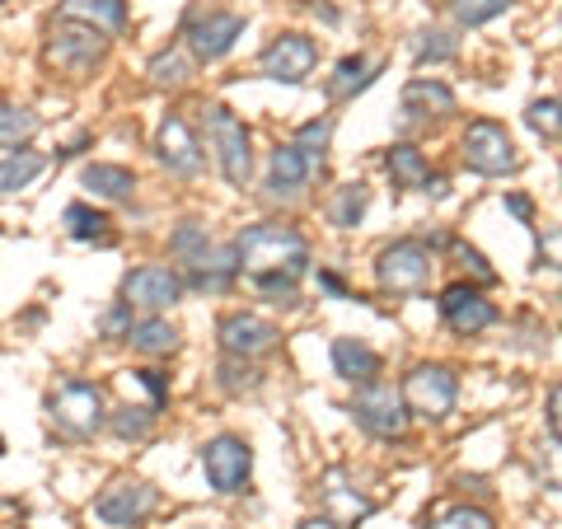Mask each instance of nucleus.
I'll return each mask as SVG.
<instances>
[{"label": "nucleus", "mask_w": 562, "mask_h": 529, "mask_svg": "<svg viewBox=\"0 0 562 529\" xmlns=\"http://www.w3.org/2000/svg\"><path fill=\"white\" fill-rule=\"evenodd\" d=\"M61 225H66V235L76 239V244H94V239L109 235V216L94 211V206H85V202H70L61 211Z\"/></svg>", "instance_id": "obj_29"}, {"label": "nucleus", "mask_w": 562, "mask_h": 529, "mask_svg": "<svg viewBox=\"0 0 562 529\" xmlns=\"http://www.w3.org/2000/svg\"><path fill=\"white\" fill-rule=\"evenodd\" d=\"M202 469H206V483L231 497V492L244 487V479H249V469H254L249 440H239V436H216V440H206V446H202Z\"/></svg>", "instance_id": "obj_11"}, {"label": "nucleus", "mask_w": 562, "mask_h": 529, "mask_svg": "<svg viewBox=\"0 0 562 529\" xmlns=\"http://www.w3.org/2000/svg\"><path fill=\"white\" fill-rule=\"evenodd\" d=\"M384 165H390V173H394L398 188H422V183L431 179L427 155H422L417 146H394L390 155H384Z\"/></svg>", "instance_id": "obj_30"}, {"label": "nucleus", "mask_w": 562, "mask_h": 529, "mask_svg": "<svg viewBox=\"0 0 562 529\" xmlns=\"http://www.w3.org/2000/svg\"><path fill=\"white\" fill-rule=\"evenodd\" d=\"M525 122H530L539 136L558 140V99H553V94H549V99H535L530 109H525Z\"/></svg>", "instance_id": "obj_40"}, {"label": "nucleus", "mask_w": 562, "mask_h": 529, "mask_svg": "<svg viewBox=\"0 0 562 529\" xmlns=\"http://www.w3.org/2000/svg\"><path fill=\"white\" fill-rule=\"evenodd\" d=\"M281 342V328L258 319V314H231V319L221 324V347L225 357H239V361H258L268 357V351Z\"/></svg>", "instance_id": "obj_15"}, {"label": "nucleus", "mask_w": 562, "mask_h": 529, "mask_svg": "<svg viewBox=\"0 0 562 529\" xmlns=\"http://www.w3.org/2000/svg\"><path fill=\"white\" fill-rule=\"evenodd\" d=\"M328 140H333V117H314V122H305L301 132H295V140L291 146L305 155L310 165H319L324 169V155H328Z\"/></svg>", "instance_id": "obj_33"}, {"label": "nucleus", "mask_w": 562, "mask_h": 529, "mask_svg": "<svg viewBox=\"0 0 562 529\" xmlns=\"http://www.w3.org/2000/svg\"><path fill=\"white\" fill-rule=\"evenodd\" d=\"M375 76H380V66H371L357 52V57H342L338 66H333V76H328V99H357L361 90H371L375 85Z\"/></svg>", "instance_id": "obj_21"}, {"label": "nucleus", "mask_w": 562, "mask_h": 529, "mask_svg": "<svg viewBox=\"0 0 562 529\" xmlns=\"http://www.w3.org/2000/svg\"><path fill=\"white\" fill-rule=\"evenodd\" d=\"M0 5H5V0H0Z\"/></svg>", "instance_id": "obj_49"}, {"label": "nucleus", "mask_w": 562, "mask_h": 529, "mask_svg": "<svg viewBox=\"0 0 562 529\" xmlns=\"http://www.w3.org/2000/svg\"><path fill=\"white\" fill-rule=\"evenodd\" d=\"M319 286H324L328 295H347V286H342V277H333V272H319Z\"/></svg>", "instance_id": "obj_46"}, {"label": "nucleus", "mask_w": 562, "mask_h": 529, "mask_svg": "<svg viewBox=\"0 0 562 529\" xmlns=\"http://www.w3.org/2000/svg\"><path fill=\"white\" fill-rule=\"evenodd\" d=\"M206 140H211V150H216V160H221L225 183H235V188L249 183V173H254L249 127H244V122L231 109H225V103L206 109Z\"/></svg>", "instance_id": "obj_4"}, {"label": "nucleus", "mask_w": 562, "mask_h": 529, "mask_svg": "<svg viewBox=\"0 0 562 529\" xmlns=\"http://www.w3.org/2000/svg\"><path fill=\"white\" fill-rule=\"evenodd\" d=\"M254 291L258 295H268L272 305H301V291H295V277H286V272H258L254 277Z\"/></svg>", "instance_id": "obj_37"}, {"label": "nucleus", "mask_w": 562, "mask_h": 529, "mask_svg": "<svg viewBox=\"0 0 562 529\" xmlns=\"http://www.w3.org/2000/svg\"><path fill=\"white\" fill-rule=\"evenodd\" d=\"M460 258H464V268H469L473 277H479V281H483V286H492V281H497V272H492V268H487V258H483L479 249H460Z\"/></svg>", "instance_id": "obj_43"}, {"label": "nucleus", "mask_w": 562, "mask_h": 529, "mask_svg": "<svg viewBox=\"0 0 562 529\" xmlns=\"http://www.w3.org/2000/svg\"><path fill=\"white\" fill-rule=\"evenodd\" d=\"M38 113L20 109V103H0V150H20L29 146L33 136H38Z\"/></svg>", "instance_id": "obj_26"}, {"label": "nucleus", "mask_w": 562, "mask_h": 529, "mask_svg": "<svg viewBox=\"0 0 562 529\" xmlns=\"http://www.w3.org/2000/svg\"><path fill=\"white\" fill-rule=\"evenodd\" d=\"M351 417H357V427L371 431L375 440H403V431H408V408H403L394 384L371 380L357 398H351Z\"/></svg>", "instance_id": "obj_8"}, {"label": "nucleus", "mask_w": 562, "mask_h": 529, "mask_svg": "<svg viewBox=\"0 0 562 529\" xmlns=\"http://www.w3.org/2000/svg\"><path fill=\"white\" fill-rule=\"evenodd\" d=\"M235 254H239V268L258 277V272H286L301 281L310 272V244L301 230L291 225H277V221H258L249 225L239 239H235Z\"/></svg>", "instance_id": "obj_1"}, {"label": "nucleus", "mask_w": 562, "mask_h": 529, "mask_svg": "<svg viewBox=\"0 0 562 529\" xmlns=\"http://www.w3.org/2000/svg\"><path fill=\"white\" fill-rule=\"evenodd\" d=\"M188 80H192V57L183 47H169L150 61V85H160V90H183Z\"/></svg>", "instance_id": "obj_31"}, {"label": "nucleus", "mask_w": 562, "mask_h": 529, "mask_svg": "<svg viewBox=\"0 0 562 529\" xmlns=\"http://www.w3.org/2000/svg\"><path fill=\"white\" fill-rule=\"evenodd\" d=\"M366 206H371V188H366V183H342L338 198H333V206H328V216H333L338 230H357L361 216H366Z\"/></svg>", "instance_id": "obj_28"}, {"label": "nucleus", "mask_w": 562, "mask_h": 529, "mask_svg": "<svg viewBox=\"0 0 562 529\" xmlns=\"http://www.w3.org/2000/svg\"><path fill=\"white\" fill-rule=\"evenodd\" d=\"M427 529H497V525H492V516L483 506H454L441 520H431Z\"/></svg>", "instance_id": "obj_39"}, {"label": "nucleus", "mask_w": 562, "mask_h": 529, "mask_svg": "<svg viewBox=\"0 0 562 529\" xmlns=\"http://www.w3.org/2000/svg\"><path fill=\"white\" fill-rule=\"evenodd\" d=\"M216 384L225 394H254L262 384V370L254 361H239V357H225L221 370H216Z\"/></svg>", "instance_id": "obj_32"}, {"label": "nucleus", "mask_w": 562, "mask_h": 529, "mask_svg": "<svg viewBox=\"0 0 562 529\" xmlns=\"http://www.w3.org/2000/svg\"><path fill=\"white\" fill-rule=\"evenodd\" d=\"M0 450H5V440H0Z\"/></svg>", "instance_id": "obj_48"}, {"label": "nucleus", "mask_w": 562, "mask_h": 529, "mask_svg": "<svg viewBox=\"0 0 562 529\" xmlns=\"http://www.w3.org/2000/svg\"><path fill=\"white\" fill-rule=\"evenodd\" d=\"M375 277H380V291H390V295H417L422 286H427V277H431L427 244H422V239L390 244V249L380 254V262H375Z\"/></svg>", "instance_id": "obj_7"}, {"label": "nucleus", "mask_w": 562, "mask_h": 529, "mask_svg": "<svg viewBox=\"0 0 562 529\" xmlns=\"http://www.w3.org/2000/svg\"><path fill=\"white\" fill-rule=\"evenodd\" d=\"M47 169V160L38 150H10L5 160H0V192H20V188H29L33 179H38V173Z\"/></svg>", "instance_id": "obj_27"}, {"label": "nucleus", "mask_w": 562, "mask_h": 529, "mask_svg": "<svg viewBox=\"0 0 562 529\" xmlns=\"http://www.w3.org/2000/svg\"><path fill=\"white\" fill-rule=\"evenodd\" d=\"M99 328H103V338H127V333H132V305H127V300L103 314V324H99Z\"/></svg>", "instance_id": "obj_41"}, {"label": "nucleus", "mask_w": 562, "mask_h": 529, "mask_svg": "<svg viewBox=\"0 0 562 529\" xmlns=\"http://www.w3.org/2000/svg\"><path fill=\"white\" fill-rule=\"evenodd\" d=\"M506 211H512V216H520V221H535V202L520 198V192H512V198H506Z\"/></svg>", "instance_id": "obj_44"}, {"label": "nucleus", "mask_w": 562, "mask_h": 529, "mask_svg": "<svg viewBox=\"0 0 562 529\" xmlns=\"http://www.w3.org/2000/svg\"><path fill=\"white\" fill-rule=\"evenodd\" d=\"M136 380L150 390V398H155V408H165V398H169V380L160 375V370H136Z\"/></svg>", "instance_id": "obj_42"}, {"label": "nucleus", "mask_w": 562, "mask_h": 529, "mask_svg": "<svg viewBox=\"0 0 562 529\" xmlns=\"http://www.w3.org/2000/svg\"><path fill=\"white\" fill-rule=\"evenodd\" d=\"M127 338L140 357H169V351H179V328L169 319H140V324H132Z\"/></svg>", "instance_id": "obj_25"}, {"label": "nucleus", "mask_w": 562, "mask_h": 529, "mask_svg": "<svg viewBox=\"0 0 562 529\" xmlns=\"http://www.w3.org/2000/svg\"><path fill=\"white\" fill-rule=\"evenodd\" d=\"M43 57H47V66H57L61 76L85 80L103 57H109V38H103V29H94V24L61 20V24H52Z\"/></svg>", "instance_id": "obj_2"}, {"label": "nucleus", "mask_w": 562, "mask_h": 529, "mask_svg": "<svg viewBox=\"0 0 562 529\" xmlns=\"http://www.w3.org/2000/svg\"><path fill=\"white\" fill-rule=\"evenodd\" d=\"M155 417H160V408H146V403H127V408H117L113 413V431L122 436V440H146L150 436V427H155Z\"/></svg>", "instance_id": "obj_35"}, {"label": "nucleus", "mask_w": 562, "mask_h": 529, "mask_svg": "<svg viewBox=\"0 0 562 529\" xmlns=\"http://www.w3.org/2000/svg\"><path fill=\"white\" fill-rule=\"evenodd\" d=\"M403 408L427 417V421H441L454 413V398H460V380H454V370L446 365H417L408 380H403Z\"/></svg>", "instance_id": "obj_6"}, {"label": "nucleus", "mask_w": 562, "mask_h": 529, "mask_svg": "<svg viewBox=\"0 0 562 529\" xmlns=\"http://www.w3.org/2000/svg\"><path fill=\"white\" fill-rule=\"evenodd\" d=\"M441 319L450 324V333L473 338V333H483V328L497 324V305L483 300L479 286H464V281H454V286L441 291Z\"/></svg>", "instance_id": "obj_13"}, {"label": "nucleus", "mask_w": 562, "mask_h": 529, "mask_svg": "<svg viewBox=\"0 0 562 529\" xmlns=\"http://www.w3.org/2000/svg\"><path fill=\"white\" fill-rule=\"evenodd\" d=\"M122 300H127L132 309H169L183 300V277L173 268L150 262V268H136L127 281H122Z\"/></svg>", "instance_id": "obj_14"}, {"label": "nucleus", "mask_w": 562, "mask_h": 529, "mask_svg": "<svg viewBox=\"0 0 562 529\" xmlns=\"http://www.w3.org/2000/svg\"><path fill=\"white\" fill-rule=\"evenodd\" d=\"M324 502L333 510V516H328L333 525H357V520L371 516V497H361V492H347L342 473H328V479H324Z\"/></svg>", "instance_id": "obj_24"}, {"label": "nucleus", "mask_w": 562, "mask_h": 529, "mask_svg": "<svg viewBox=\"0 0 562 529\" xmlns=\"http://www.w3.org/2000/svg\"><path fill=\"white\" fill-rule=\"evenodd\" d=\"M454 113V90L431 76L403 85V117L408 122H431V117H450Z\"/></svg>", "instance_id": "obj_19"}, {"label": "nucleus", "mask_w": 562, "mask_h": 529, "mask_svg": "<svg viewBox=\"0 0 562 529\" xmlns=\"http://www.w3.org/2000/svg\"><path fill=\"white\" fill-rule=\"evenodd\" d=\"M235 277H239V254H235V244H231V249H206V254L192 258L183 286H198L206 295H216V291H231Z\"/></svg>", "instance_id": "obj_17"}, {"label": "nucleus", "mask_w": 562, "mask_h": 529, "mask_svg": "<svg viewBox=\"0 0 562 529\" xmlns=\"http://www.w3.org/2000/svg\"><path fill=\"white\" fill-rule=\"evenodd\" d=\"M169 249H173V258H183V262H192L198 254H206V249H211V235H206V225H198V221H183L179 230H173Z\"/></svg>", "instance_id": "obj_38"}, {"label": "nucleus", "mask_w": 562, "mask_h": 529, "mask_svg": "<svg viewBox=\"0 0 562 529\" xmlns=\"http://www.w3.org/2000/svg\"><path fill=\"white\" fill-rule=\"evenodd\" d=\"M155 150H160V165L169 173H179V179H198L202 173V146L198 136H192V127L183 117H165L160 122V136H155Z\"/></svg>", "instance_id": "obj_16"}, {"label": "nucleus", "mask_w": 562, "mask_h": 529, "mask_svg": "<svg viewBox=\"0 0 562 529\" xmlns=\"http://www.w3.org/2000/svg\"><path fill=\"white\" fill-rule=\"evenodd\" d=\"M155 502H160V492H155L150 483L122 479V483H113L94 502V516H99V525H109V529H132V525H140V520L150 516Z\"/></svg>", "instance_id": "obj_12"}, {"label": "nucleus", "mask_w": 562, "mask_h": 529, "mask_svg": "<svg viewBox=\"0 0 562 529\" xmlns=\"http://www.w3.org/2000/svg\"><path fill=\"white\" fill-rule=\"evenodd\" d=\"M80 183L94 192V198L103 202H132V192H136V173L132 169H122V165H90L80 173Z\"/></svg>", "instance_id": "obj_23"}, {"label": "nucleus", "mask_w": 562, "mask_h": 529, "mask_svg": "<svg viewBox=\"0 0 562 529\" xmlns=\"http://www.w3.org/2000/svg\"><path fill=\"white\" fill-rule=\"evenodd\" d=\"M183 38L198 61H221L244 38V14L235 10H192L183 24Z\"/></svg>", "instance_id": "obj_9"}, {"label": "nucleus", "mask_w": 562, "mask_h": 529, "mask_svg": "<svg viewBox=\"0 0 562 529\" xmlns=\"http://www.w3.org/2000/svg\"><path fill=\"white\" fill-rule=\"evenodd\" d=\"M464 165L473 173H483V179H502V173L520 169V150L502 122L479 117V122H469V132H464Z\"/></svg>", "instance_id": "obj_5"}, {"label": "nucleus", "mask_w": 562, "mask_h": 529, "mask_svg": "<svg viewBox=\"0 0 562 529\" xmlns=\"http://www.w3.org/2000/svg\"><path fill=\"white\" fill-rule=\"evenodd\" d=\"M558 403H562V390L553 384L549 390V431H553V440H558Z\"/></svg>", "instance_id": "obj_45"}, {"label": "nucleus", "mask_w": 562, "mask_h": 529, "mask_svg": "<svg viewBox=\"0 0 562 529\" xmlns=\"http://www.w3.org/2000/svg\"><path fill=\"white\" fill-rule=\"evenodd\" d=\"M52 427H57L66 440H90L109 427V413H103V390L90 380H66L57 384V394L47 398Z\"/></svg>", "instance_id": "obj_3"}, {"label": "nucleus", "mask_w": 562, "mask_h": 529, "mask_svg": "<svg viewBox=\"0 0 562 529\" xmlns=\"http://www.w3.org/2000/svg\"><path fill=\"white\" fill-rule=\"evenodd\" d=\"M512 10V0H454V24L464 29H479L487 20H497V14Z\"/></svg>", "instance_id": "obj_36"}, {"label": "nucleus", "mask_w": 562, "mask_h": 529, "mask_svg": "<svg viewBox=\"0 0 562 529\" xmlns=\"http://www.w3.org/2000/svg\"><path fill=\"white\" fill-rule=\"evenodd\" d=\"M413 57H417V66H427V61H454V57H460V43H454L446 29H422L417 38H413Z\"/></svg>", "instance_id": "obj_34"}, {"label": "nucleus", "mask_w": 562, "mask_h": 529, "mask_svg": "<svg viewBox=\"0 0 562 529\" xmlns=\"http://www.w3.org/2000/svg\"><path fill=\"white\" fill-rule=\"evenodd\" d=\"M314 61H319V43L305 38V33H281V38H272L262 47L258 70L268 80H281V85H305Z\"/></svg>", "instance_id": "obj_10"}, {"label": "nucleus", "mask_w": 562, "mask_h": 529, "mask_svg": "<svg viewBox=\"0 0 562 529\" xmlns=\"http://www.w3.org/2000/svg\"><path fill=\"white\" fill-rule=\"evenodd\" d=\"M61 14L80 24H94L103 33H117L127 24V0H61Z\"/></svg>", "instance_id": "obj_22"}, {"label": "nucleus", "mask_w": 562, "mask_h": 529, "mask_svg": "<svg viewBox=\"0 0 562 529\" xmlns=\"http://www.w3.org/2000/svg\"><path fill=\"white\" fill-rule=\"evenodd\" d=\"M301 529H342V525H333L328 516H310V520H301Z\"/></svg>", "instance_id": "obj_47"}, {"label": "nucleus", "mask_w": 562, "mask_h": 529, "mask_svg": "<svg viewBox=\"0 0 562 529\" xmlns=\"http://www.w3.org/2000/svg\"><path fill=\"white\" fill-rule=\"evenodd\" d=\"M310 179H314V165L295 146H277L272 150V160H268V192L272 198L295 202L310 188Z\"/></svg>", "instance_id": "obj_18"}, {"label": "nucleus", "mask_w": 562, "mask_h": 529, "mask_svg": "<svg viewBox=\"0 0 562 529\" xmlns=\"http://www.w3.org/2000/svg\"><path fill=\"white\" fill-rule=\"evenodd\" d=\"M333 370L351 384H371L380 375V351L361 338H333Z\"/></svg>", "instance_id": "obj_20"}]
</instances>
